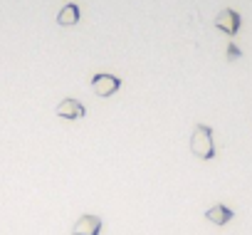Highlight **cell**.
<instances>
[{"mask_svg":"<svg viewBox=\"0 0 252 235\" xmlns=\"http://www.w3.org/2000/svg\"><path fill=\"white\" fill-rule=\"evenodd\" d=\"M190 151L200 161H210L215 156V139H213V129L208 124H195V129L190 134Z\"/></svg>","mask_w":252,"mask_h":235,"instance_id":"1","label":"cell"},{"mask_svg":"<svg viewBox=\"0 0 252 235\" xmlns=\"http://www.w3.org/2000/svg\"><path fill=\"white\" fill-rule=\"evenodd\" d=\"M92 89H94L96 97H104L106 99V97H111V94H116L121 89V79L114 77V74H109V72H99V74L92 77Z\"/></svg>","mask_w":252,"mask_h":235,"instance_id":"2","label":"cell"},{"mask_svg":"<svg viewBox=\"0 0 252 235\" xmlns=\"http://www.w3.org/2000/svg\"><path fill=\"white\" fill-rule=\"evenodd\" d=\"M55 114L60 116V119L77 122V119H84V116H87V106H84L79 99H74V97H67V99H62V101L57 104Z\"/></svg>","mask_w":252,"mask_h":235,"instance_id":"3","label":"cell"},{"mask_svg":"<svg viewBox=\"0 0 252 235\" xmlns=\"http://www.w3.org/2000/svg\"><path fill=\"white\" fill-rule=\"evenodd\" d=\"M215 28L220 30V33H225V35H237L240 33V28H242V18H240V13H235L232 8H225V10H220L218 13V18H215Z\"/></svg>","mask_w":252,"mask_h":235,"instance_id":"4","label":"cell"},{"mask_svg":"<svg viewBox=\"0 0 252 235\" xmlns=\"http://www.w3.org/2000/svg\"><path fill=\"white\" fill-rule=\"evenodd\" d=\"M101 215H94V213H84L74 220L72 225V235H99L101 233Z\"/></svg>","mask_w":252,"mask_h":235,"instance_id":"5","label":"cell"},{"mask_svg":"<svg viewBox=\"0 0 252 235\" xmlns=\"http://www.w3.org/2000/svg\"><path fill=\"white\" fill-rule=\"evenodd\" d=\"M205 218H208L213 225H227V223L235 218V213H232L227 205H222V203H215V205H210V208L205 210Z\"/></svg>","mask_w":252,"mask_h":235,"instance_id":"6","label":"cell"},{"mask_svg":"<svg viewBox=\"0 0 252 235\" xmlns=\"http://www.w3.org/2000/svg\"><path fill=\"white\" fill-rule=\"evenodd\" d=\"M57 25L60 28H74L77 23H79V5L77 3H67V5H62V10L57 13Z\"/></svg>","mask_w":252,"mask_h":235,"instance_id":"7","label":"cell"},{"mask_svg":"<svg viewBox=\"0 0 252 235\" xmlns=\"http://www.w3.org/2000/svg\"><path fill=\"white\" fill-rule=\"evenodd\" d=\"M225 57H227L230 62H235V60H240V57H242V50H240L237 45H230V47H227V52H225Z\"/></svg>","mask_w":252,"mask_h":235,"instance_id":"8","label":"cell"}]
</instances>
